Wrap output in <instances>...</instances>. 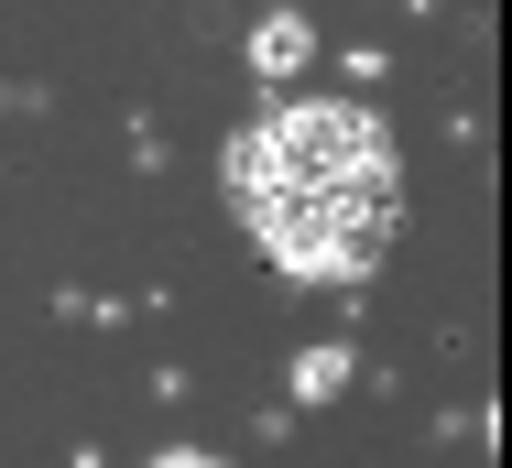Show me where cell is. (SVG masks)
<instances>
[{"label":"cell","mask_w":512,"mask_h":468,"mask_svg":"<svg viewBox=\"0 0 512 468\" xmlns=\"http://www.w3.org/2000/svg\"><path fill=\"white\" fill-rule=\"evenodd\" d=\"M153 468H229V458H207V447H164Z\"/></svg>","instance_id":"cell-4"},{"label":"cell","mask_w":512,"mask_h":468,"mask_svg":"<svg viewBox=\"0 0 512 468\" xmlns=\"http://www.w3.org/2000/svg\"><path fill=\"white\" fill-rule=\"evenodd\" d=\"M338 381H349V349H306V360H295V392H306V403H327Z\"/></svg>","instance_id":"cell-3"},{"label":"cell","mask_w":512,"mask_h":468,"mask_svg":"<svg viewBox=\"0 0 512 468\" xmlns=\"http://www.w3.org/2000/svg\"><path fill=\"white\" fill-rule=\"evenodd\" d=\"M316 55V33H306V11H295V0H284V11H273V22H262V33H251V66H262V77H273V88H284V77H295V66H306Z\"/></svg>","instance_id":"cell-2"},{"label":"cell","mask_w":512,"mask_h":468,"mask_svg":"<svg viewBox=\"0 0 512 468\" xmlns=\"http://www.w3.org/2000/svg\"><path fill=\"white\" fill-rule=\"evenodd\" d=\"M229 207L240 229L284 262L295 283H360L382 273L393 229H404V153L371 109L349 98H295L262 109L229 142Z\"/></svg>","instance_id":"cell-1"}]
</instances>
